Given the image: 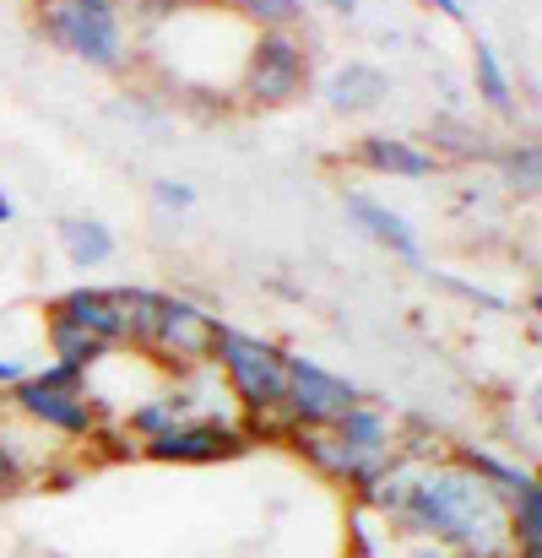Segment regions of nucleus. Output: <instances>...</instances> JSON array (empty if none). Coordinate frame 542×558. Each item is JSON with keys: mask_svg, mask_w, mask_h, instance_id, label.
Segmentation results:
<instances>
[{"mask_svg": "<svg viewBox=\"0 0 542 558\" xmlns=\"http://www.w3.org/2000/svg\"><path fill=\"white\" fill-rule=\"evenodd\" d=\"M390 526L418 543H439V548L472 558H510L505 494H494L483 477H472L456 461H423L412 472V488L396 505Z\"/></svg>", "mask_w": 542, "mask_h": 558, "instance_id": "nucleus-1", "label": "nucleus"}, {"mask_svg": "<svg viewBox=\"0 0 542 558\" xmlns=\"http://www.w3.org/2000/svg\"><path fill=\"white\" fill-rule=\"evenodd\" d=\"M217 379L233 390V401L255 417V428H250V439L282 412V390H288V353L277 348V342H266V337H250V331H239V326H222L217 320V331H212V359H206Z\"/></svg>", "mask_w": 542, "mask_h": 558, "instance_id": "nucleus-2", "label": "nucleus"}, {"mask_svg": "<svg viewBox=\"0 0 542 558\" xmlns=\"http://www.w3.org/2000/svg\"><path fill=\"white\" fill-rule=\"evenodd\" d=\"M44 33L49 44H60L65 54L120 71L125 65V27H120V0H60L44 11Z\"/></svg>", "mask_w": 542, "mask_h": 558, "instance_id": "nucleus-3", "label": "nucleus"}, {"mask_svg": "<svg viewBox=\"0 0 542 558\" xmlns=\"http://www.w3.org/2000/svg\"><path fill=\"white\" fill-rule=\"evenodd\" d=\"M5 407L22 423H33L44 434H60V439H93V434H104V407H93L87 390H65V385H49L38 374H22L11 385Z\"/></svg>", "mask_w": 542, "mask_h": 558, "instance_id": "nucleus-4", "label": "nucleus"}, {"mask_svg": "<svg viewBox=\"0 0 542 558\" xmlns=\"http://www.w3.org/2000/svg\"><path fill=\"white\" fill-rule=\"evenodd\" d=\"M304 82H310V54L293 38V27H261L244 60V98L261 109H277V104H293Z\"/></svg>", "mask_w": 542, "mask_h": 558, "instance_id": "nucleus-5", "label": "nucleus"}, {"mask_svg": "<svg viewBox=\"0 0 542 558\" xmlns=\"http://www.w3.org/2000/svg\"><path fill=\"white\" fill-rule=\"evenodd\" d=\"M359 401H363V390L353 379L332 374L326 364H315V359H293L288 353V390H282V412H277L282 428H332Z\"/></svg>", "mask_w": 542, "mask_h": 558, "instance_id": "nucleus-6", "label": "nucleus"}, {"mask_svg": "<svg viewBox=\"0 0 542 558\" xmlns=\"http://www.w3.org/2000/svg\"><path fill=\"white\" fill-rule=\"evenodd\" d=\"M212 331H217V320L201 304H190L180 293H164V310H158V326H153V342H147L153 369L164 374L201 369L212 359Z\"/></svg>", "mask_w": 542, "mask_h": 558, "instance_id": "nucleus-7", "label": "nucleus"}, {"mask_svg": "<svg viewBox=\"0 0 542 558\" xmlns=\"http://www.w3.org/2000/svg\"><path fill=\"white\" fill-rule=\"evenodd\" d=\"M244 445H250V428H233L228 417H184L180 428H169L153 445H142V456L174 461V466H206V461L239 456Z\"/></svg>", "mask_w": 542, "mask_h": 558, "instance_id": "nucleus-8", "label": "nucleus"}, {"mask_svg": "<svg viewBox=\"0 0 542 558\" xmlns=\"http://www.w3.org/2000/svg\"><path fill=\"white\" fill-rule=\"evenodd\" d=\"M49 315L82 326V331H87L93 342H104L109 353L125 348V315H120L115 288H71V293H60V299L49 304Z\"/></svg>", "mask_w": 542, "mask_h": 558, "instance_id": "nucleus-9", "label": "nucleus"}, {"mask_svg": "<svg viewBox=\"0 0 542 558\" xmlns=\"http://www.w3.org/2000/svg\"><path fill=\"white\" fill-rule=\"evenodd\" d=\"M184 417H195V407H190V396L174 385V390H158V396L131 401V407H125V434H131L136 445H153L158 434L180 428Z\"/></svg>", "mask_w": 542, "mask_h": 558, "instance_id": "nucleus-10", "label": "nucleus"}, {"mask_svg": "<svg viewBox=\"0 0 542 558\" xmlns=\"http://www.w3.org/2000/svg\"><path fill=\"white\" fill-rule=\"evenodd\" d=\"M342 206H348V217H359L385 250H396V255H401V260H412V266L423 260V244H418V233L407 228V217H396L390 206L369 201V195H359V190H348V195H342Z\"/></svg>", "mask_w": 542, "mask_h": 558, "instance_id": "nucleus-11", "label": "nucleus"}, {"mask_svg": "<svg viewBox=\"0 0 542 558\" xmlns=\"http://www.w3.org/2000/svg\"><path fill=\"white\" fill-rule=\"evenodd\" d=\"M359 163L374 174H396V180H423L434 174V153L401 142V136H363L359 142Z\"/></svg>", "mask_w": 542, "mask_h": 558, "instance_id": "nucleus-12", "label": "nucleus"}, {"mask_svg": "<svg viewBox=\"0 0 542 558\" xmlns=\"http://www.w3.org/2000/svg\"><path fill=\"white\" fill-rule=\"evenodd\" d=\"M60 250L71 255V266L93 271L115 260V233L98 217H60Z\"/></svg>", "mask_w": 542, "mask_h": 558, "instance_id": "nucleus-13", "label": "nucleus"}, {"mask_svg": "<svg viewBox=\"0 0 542 558\" xmlns=\"http://www.w3.org/2000/svg\"><path fill=\"white\" fill-rule=\"evenodd\" d=\"M44 337H49L55 364H65V369H76V374H93L104 359H109V348H104V342H93L82 326H71V320H60V315H49Z\"/></svg>", "mask_w": 542, "mask_h": 558, "instance_id": "nucleus-14", "label": "nucleus"}, {"mask_svg": "<svg viewBox=\"0 0 542 558\" xmlns=\"http://www.w3.org/2000/svg\"><path fill=\"white\" fill-rule=\"evenodd\" d=\"M450 461L456 466H467L472 477H483L494 494H521L527 483H532V472L521 466V461H505V456H494V450H478V445H461V450H450Z\"/></svg>", "mask_w": 542, "mask_h": 558, "instance_id": "nucleus-15", "label": "nucleus"}, {"mask_svg": "<svg viewBox=\"0 0 542 558\" xmlns=\"http://www.w3.org/2000/svg\"><path fill=\"white\" fill-rule=\"evenodd\" d=\"M326 98H332V109H374L380 98H385V71H374V65H342L332 82H326Z\"/></svg>", "mask_w": 542, "mask_h": 558, "instance_id": "nucleus-16", "label": "nucleus"}, {"mask_svg": "<svg viewBox=\"0 0 542 558\" xmlns=\"http://www.w3.org/2000/svg\"><path fill=\"white\" fill-rule=\"evenodd\" d=\"M505 521H510V554H542V488L538 477L505 499Z\"/></svg>", "mask_w": 542, "mask_h": 558, "instance_id": "nucleus-17", "label": "nucleus"}, {"mask_svg": "<svg viewBox=\"0 0 542 558\" xmlns=\"http://www.w3.org/2000/svg\"><path fill=\"white\" fill-rule=\"evenodd\" d=\"M115 299H120V315H125V348L147 353L158 310H164V293H153V288H115Z\"/></svg>", "mask_w": 542, "mask_h": 558, "instance_id": "nucleus-18", "label": "nucleus"}, {"mask_svg": "<svg viewBox=\"0 0 542 558\" xmlns=\"http://www.w3.org/2000/svg\"><path fill=\"white\" fill-rule=\"evenodd\" d=\"M472 76H478V93H483L499 114H510V109H516V87H510V76H505V65H499V54H494V44H489V38H478V44H472Z\"/></svg>", "mask_w": 542, "mask_h": 558, "instance_id": "nucleus-19", "label": "nucleus"}, {"mask_svg": "<svg viewBox=\"0 0 542 558\" xmlns=\"http://www.w3.org/2000/svg\"><path fill=\"white\" fill-rule=\"evenodd\" d=\"M239 16H250L255 27H293L299 16H304V5L299 0H228Z\"/></svg>", "mask_w": 542, "mask_h": 558, "instance_id": "nucleus-20", "label": "nucleus"}, {"mask_svg": "<svg viewBox=\"0 0 542 558\" xmlns=\"http://www.w3.org/2000/svg\"><path fill=\"white\" fill-rule=\"evenodd\" d=\"M27 488V466L16 461V450L5 445V434H0V499H11V494H22Z\"/></svg>", "mask_w": 542, "mask_h": 558, "instance_id": "nucleus-21", "label": "nucleus"}, {"mask_svg": "<svg viewBox=\"0 0 542 558\" xmlns=\"http://www.w3.org/2000/svg\"><path fill=\"white\" fill-rule=\"evenodd\" d=\"M153 195H158V206H169V211H190V206H195V190L174 185V180H158V185H153Z\"/></svg>", "mask_w": 542, "mask_h": 558, "instance_id": "nucleus-22", "label": "nucleus"}, {"mask_svg": "<svg viewBox=\"0 0 542 558\" xmlns=\"http://www.w3.org/2000/svg\"><path fill=\"white\" fill-rule=\"evenodd\" d=\"M510 174L521 180L527 190H538V147H521V153H510Z\"/></svg>", "mask_w": 542, "mask_h": 558, "instance_id": "nucleus-23", "label": "nucleus"}, {"mask_svg": "<svg viewBox=\"0 0 542 558\" xmlns=\"http://www.w3.org/2000/svg\"><path fill=\"white\" fill-rule=\"evenodd\" d=\"M407 558H472V554H456V548H439V543H412Z\"/></svg>", "mask_w": 542, "mask_h": 558, "instance_id": "nucleus-24", "label": "nucleus"}, {"mask_svg": "<svg viewBox=\"0 0 542 558\" xmlns=\"http://www.w3.org/2000/svg\"><path fill=\"white\" fill-rule=\"evenodd\" d=\"M429 5H434L439 16H450V22H461V16H467V11H461V0H429Z\"/></svg>", "mask_w": 542, "mask_h": 558, "instance_id": "nucleus-25", "label": "nucleus"}, {"mask_svg": "<svg viewBox=\"0 0 542 558\" xmlns=\"http://www.w3.org/2000/svg\"><path fill=\"white\" fill-rule=\"evenodd\" d=\"M16 379H22V369H16V364H11V359H0V385H5V390H11V385H16Z\"/></svg>", "mask_w": 542, "mask_h": 558, "instance_id": "nucleus-26", "label": "nucleus"}, {"mask_svg": "<svg viewBox=\"0 0 542 558\" xmlns=\"http://www.w3.org/2000/svg\"><path fill=\"white\" fill-rule=\"evenodd\" d=\"M332 11H342V16H353V11H359V0H332Z\"/></svg>", "mask_w": 542, "mask_h": 558, "instance_id": "nucleus-27", "label": "nucleus"}, {"mask_svg": "<svg viewBox=\"0 0 542 558\" xmlns=\"http://www.w3.org/2000/svg\"><path fill=\"white\" fill-rule=\"evenodd\" d=\"M5 217H11V206H5V195H0V222H5Z\"/></svg>", "mask_w": 542, "mask_h": 558, "instance_id": "nucleus-28", "label": "nucleus"}, {"mask_svg": "<svg viewBox=\"0 0 542 558\" xmlns=\"http://www.w3.org/2000/svg\"><path fill=\"white\" fill-rule=\"evenodd\" d=\"M33 5H38V11H49V5H60V0H33Z\"/></svg>", "mask_w": 542, "mask_h": 558, "instance_id": "nucleus-29", "label": "nucleus"}]
</instances>
